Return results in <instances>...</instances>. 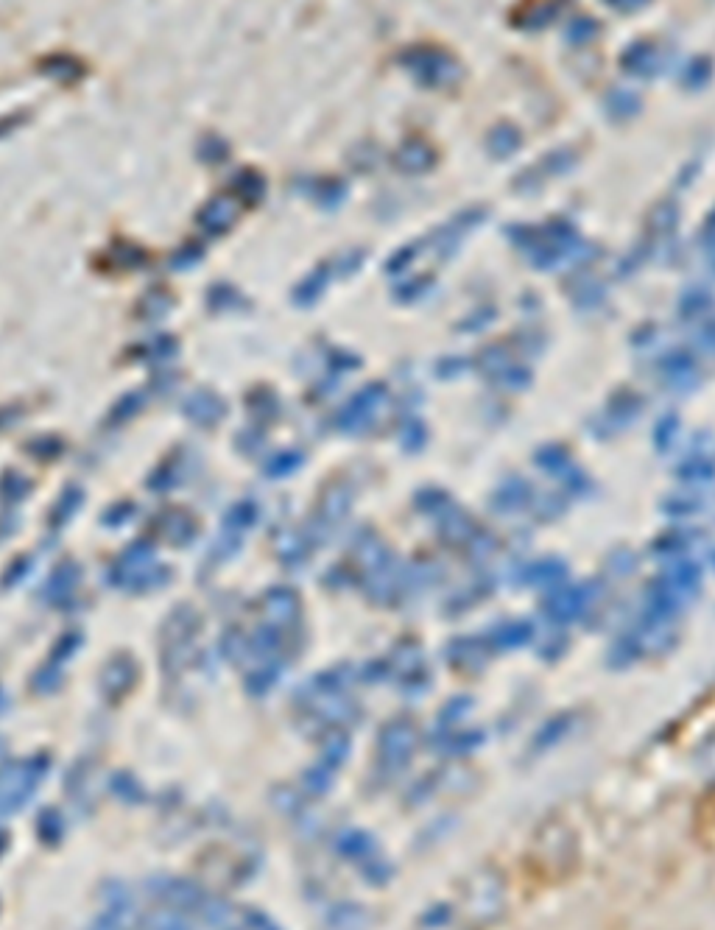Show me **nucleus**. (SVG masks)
Masks as SVG:
<instances>
[{
  "mask_svg": "<svg viewBox=\"0 0 715 930\" xmlns=\"http://www.w3.org/2000/svg\"><path fill=\"white\" fill-rule=\"evenodd\" d=\"M48 774L45 757H26L17 763H6L0 769V816H9L26 805Z\"/></svg>",
  "mask_w": 715,
  "mask_h": 930,
  "instance_id": "obj_1",
  "label": "nucleus"
},
{
  "mask_svg": "<svg viewBox=\"0 0 715 930\" xmlns=\"http://www.w3.org/2000/svg\"><path fill=\"white\" fill-rule=\"evenodd\" d=\"M196 632H199V623H196L193 609H176L168 620V626H165V665L179 671L188 662L190 648H193L190 643H193Z\"/></svg>",
  "mask_w": 715,
  "mask_h": 930,
  "instance_id": "obj_2",
  "label": "nucleus"
},
{
  "mask_svg": "<svg viewBox=\"0 0 715 930\" xmlns=\"http://www.w3.org/2000/svg\"><path fill=\"white\" fill-rule=\"evenodd\" d=\"M405 70H411L422 84H445L453 76V62L442 51L433 48H411L400 56Z\"/></svg>",
  "mask_w": 715,
  "mask_h": 930,
  "instance_id": "obj_3",
  "label": "nucleus"
},
{
  "mask_svg": "<svg viewBox=\"0 0 715 930\" xmlns=\"http://www.w3.org/2000/svg\"><path fill=\"white\" fill-rule=\"evenodd\" d=\"M151 894L160 900L162 905H168V908H176V911H185V914H196V911H202L204 905V891L199 886H193L190 880H182V877H160V880H154L151 883Z\"/></svg>",
  "mask_w": 715,
  "mask_h": 930,
  "instance_id": "obj_4",
  "label": "nucleus"
},
{
  "mask_svg": "<svg viewBox=\"0 0 715 930\" xmlns=\"http://www.w3.org/2000/svg\"><path fill=\"white\" fill-rule=\"evenodd\" d=\"M414 741H417V729H414L411 721L397 718L392 724H386L383 735H380V760L389 769H400V766H405L408 755H411Z\"/></svg>",
  "mask_w": 715,
  "mask_h": 930,
  "instance_id": "obj_5",
  "label": "nucleus"
},
{
  "mask_svg": "<svg viewBox=\"0 0 715 930\" xmlns=\"http://www.w3.org/2000/svg\"><path fill=\"white\" fill-rule=\"evenodd\" d=\"M235 218H238V202L230 196H218L199 210V227L213 235H221L235 224Z\"/></svg>",
  "mask_w": 715,
  "mask_h": 930,
  "instance_id": "obj_6",
  "label": "nucleus"
},
{
  "mask_svg": "<svg viewBox=\"0 0 715 930\" xmlns=\"http://www.w3.org/2000/svg\"><path fill=\"white\" fill-rule=\"evenodd\" d=\"M383 403V389L380 386H372V389H366L364 394H358L355 400H352L347 408H344V428L352 433H358L364 428L366 422L372 419L375 414V408Z\"/></svg>",
  "mask_w": 715,
  "mask_h": 930,
  "instance_id": "obj_7",
  "label": "nucleus"
},
{
  "mask_svg": "<svg viewBox=\"0 0 715 930\" xmlns=\"http://www.w3.org/2000/svg\"><path fill=\"white\" fill-rule=\"evenodd\" d=\"M263 609H266L269 623H274V626H291L299 615V601L291 590H274V593L266 595Z\"/></svg>",
  "mask_w": 715,
  "mask_h": 930,
  "instance_id": "obj_8",
  "label": "nucleus"
},
{
  "mask_svg": "<svg viewBox=\"0 0 715 930\" xmlns=\"http://www.w3.org/2000/svg\"><path fill=\"white\" fill-rule=\"evenodd\" d=\"M40 70L48 79L59 81V84H73L84 76V62L70 54H54L42 59Z\"/></svg>",
  "mask_w": 715,
  "mask_h": 930,
  "instance_id": "obj_9",
  "label": "nucleus"
},
{
  "mask_svg": "<svg viewBox=\"0 0 715 930\" xmlns=\"http://www.w3.org/2000/svg\"><path fill=\"white\" fill-rule=\"evenodd\" d=\"M224 403L218 400L216 394H210V391H199V394H193L188 403H185V414H188L193 422H199V425H216L218 419L224 417Z\"/></svg>",
  "mask_w": 715,
  "mask_h": 930,
  "instance_id": "obj_10",
  "label": "nucleus"
},
{
  "mask_svg": "<svg viewBox=\"0 0 715 930\" xmlns=\"http://www.w3.org/2000/svg\"><path fill=\"white\" fill-rule=\"evenodd\" d=\"M132 682H135V665L129 660H123L118 657L115 662H109L107 671L101 676V688L107 693L109 699H115V696H123L126 690L132 688Z\"/></svg>",
  "mask_w": 715,
  "mask_h": 930,
  "instance_id": "obj_11",
  "label": "nucleus"
},
{
  "mask_svg": "<svg viewBox=\"0 0 715 930\" xmlns=\"http://www.w3.org/2000/svg\"><path fill=\"white\" fill-rule=\"evenodd\" d=\"M338 852L344 855V858H350V861H361L369 866V861L378 855L375 850V841L361 833V830H347L344 836L338 838Z\"/></svg>",
  "mask_w": 715,
  "mask_h": 930,
  "instance_id": "obj_12",
  "label": "nucleus"
},
{
  "mask_svg": "<svg viewBox=\"0 0 715 930\" xmlns=\"http://www.w3.org/2000/svg\"><path fill=\"white\" fill-rule=\"evenodd\" d=\"M160 526H162V534H165V540H171L174 545H185V542H190L193 540V531H196L193 520H190L185 512H179V509L162 514Z\"/></svg>",
  "mask_w": 715,
  "mask_h": 930,
  "instance_id": "obj_13",
  "label": "nucleus"
},
{
  "mask_svg": "<svg viewBox=\"0 0 715 930\" xmlns=\"http://www.w3.org/2000/svg\"><path fill=\"white\" fill-rule=\"evenodd\" d=\"M394 162H397V168H403V171H422V168L431 165V151L425 149L419 140H408L403 149L394 154Z\"/></svg>",
  "mask_w": 715,
  "mask_h": 930,
  "instance_id": "obj_14",
  "label": "nucleus"
},
{
  "mask_svg": "<svg viewBox=\"0 0 715 930\" xmlns=\"http://www.w3.org/2000/svg\"><path fill=\"white\" fill-rule=\"evenodd\" d=\"M146 925H149V930H193L188 914H185V911H176V908H168V905L151 911Z\"/></svg>",
  "mask_w": 715,
  "mask_h": 930,
  "instance_id": "obj_15",
  "label": "nucleus"
},
{
  "mask_svg": "<svg viewBox=\"0 0 715 930\" xmlns=\"http://www.w3.org/2000/svg\"><path fill=\"white\" fill-rule=\"evenodd\" d=\"M232 188L238 193V199L257 204L263 199V193H266V182H263V176L255 174V171H241V174L232 179Z\"/></svg>",
  "mask_w": 715,
  "mask_h": 930,
  "instance_id": "obj_16",
  "label": "nucleus"
},
{
  "mask_svg": "<svg viewBox=\"0 0 715 930\" xmlns=\"http://www.w3.org/2000/svg\"><path fill=\"white\" fill-rule=\"evenodd\" d=\"M347 752H350V738H347L344 732H330V735L324 738L322 746V766L336 769V766L344 763Z\"/></svg>",
  "mask_w": 715,
  "mask_h": 930,
  "instance_id": "obj_17",
  "label": "nucleus"
},
{
  "mask_svg": "<svg viewBox=\"0 0 715 930\" xmlns=\"http://www.w3.org/2000/svg\"><path fill=\"white\" fill-rule=\"evenodd\" d=\"M350 509V495L344 489H330L322 500V517L327 523H338Z\"/></svg>",
  "mask_w": 715,
  "mask_h": 930,
  "instance_id": "obj_18",
  "label": "nucleus"
},
{
  "mask_svg": "<svg viewBox=\"0 0 715 930\" xmlns=\"http://www.w3.org/2000/svg\"><path fill=\"white\" fill-rule=\"evenodd\" d=\"M40 838L45 844H56L59 836H62V819H59V813L56 810H45L40 816Z\"/></svg>",
  "mask_w": 715,
  "mask_h": 930,
  "instance_id": "obj_19",
  "label": "nucleus"
},
{
  "mask_svg": "<svg viewBox=\"0 0 715 930\" xmlns=\"http://www.w3.org/2000/svg\"><path fill=\"white\" fill-rule=\"evenodd\" d=\"M305 788H308L311 794H324V791L330 788V771H327V766L308 771V774H305Z\"/></svg>",
  "mask_w": 715,
  "mask_h": 930,
  "instance_id": "obj_20",
  "label": "nucleus"
},
{
  "mask_svg": "<svg viewBox=\"0 0 715 930\" xmlns=\"http://www.w3.org/2000/svg\"><path fill=\"white\" fill-rule=\"evenodd\" d=\"M112 788H115V794L123 796V799H135V796L140 794L137 782L132 780V777H123V774H118V777L112 780Z\"/></svg>",
  "mask_w": 715,
  "mask_h": 930,
  "instance_id": "obj_21",
  "label": "nucleus"
},
{
  "mask_svg": "<svg viewBox=\"0 0 715 930\" xmlns=\"http://www.w3.org/2000/svg\"><path fill=\"white\" fill-rule=\"evenodd\" d=\"M238 930H280L269 917H263V914H249V917L243 919L241 928Z\"/></svg>",
  "mask_w": 715,
  "mask_h": 930,
  "instance_id": "obj_22",
  "label": "nucleus"
}]
</instances>
